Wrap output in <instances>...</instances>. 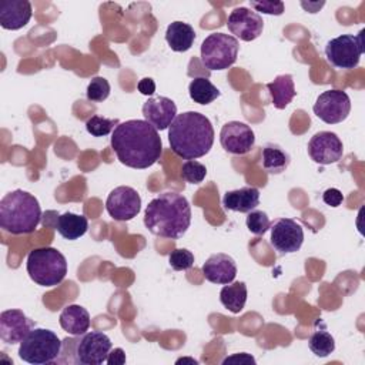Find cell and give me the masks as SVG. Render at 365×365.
<instances>
[{
  "label": "cell",
  "instance_id": "d6a6232c",
  "mask_svg": "<svg viewBox=\"0 0 365 365\" xmlns=\"http://www.w3.org/2000/svg\"><path fill=\"white\" fill-rule=\"evenodd\" d=\"M168 264L175 271H187L194 265V254L187 248H175L168 255Z\"/></svg>",
  "mask_w": 365,
  "mask_h": 365
},
{
  "label": "cell",
  "instance_id": "5bb4252c",
  "mask_svg": "<svg viewBox=\"0 0 365 365\" xmlns=\"http://www.w3.org/2000/svg\"><path fill=\"white\" fill-rule=\"evenodd\" d=\"M227 27L237 38L242 41H252L261 36L264 21L257 11L248 7H237L230 13Z\"/></svg>",
  "mask_w": 365,
  "mask_h": 365
},
{
  "label": "cell",
  "instance_id": "83f0119b",
  "mask_svg": "<svg viewBox=\"0 0 365 365\" xmlns=\"http://www.w3.org/2000/svg\"><path fill=\"white\" fill-rule=\"evenodd\" d=\"M308 346L312 354L319 358H325L335 351V339L328 331L315 329L308 339Z\"/></svg>",
  "mask_w": 365,
  "mask_h": 365
},
{
  "label": "cell",
  "instance_id": "ba28073f",
  "mask_svg": "<svg viewBox=\"0 0 365 365\" xmlns=\"http://www.w3.org/2000/svg\"><path fill=\"white\" fill-rule=\"evenodd\" d=\"M364 51V30H361L356 36H338L325 44V57L328 63L336 68L344 70L355 68L359 64Z\"/></svg>",
  "mask_w": 365,
  "mask_h": 365
},
{
  "label": "cell",
  "instance_id": "ab89813d",
  "mask_svg": "<svg viewBox=\"0 0 365 365\" xmlns=\"http://www.w3.org/2000/svg\"><path fill=\"white\" fill-rule=\"evenodd\" d=\"M184 362H190V364H192V365H197V364H198V361L194 359V358H180V359L175 361V364H184Z\"/></svg>",
  "mask_w": 365,
  "mask_h": 365
},
{
  "label": "cell",
  "instance_id": "8d00e7d4",
  "mask_svg": "<svg viewBox=\"0 0 365 365\" xmlns=\"http://www.w3.org/2000/svg\"><path fill=\"white\" fill-rule=\"evenodd\" d=\"M137 88H138V91H140L141 94H144V96H153L154 91H155V83H154L153 78L144 77V78H141V80L138 81Z\"/></svg>",
  "mask_w": 365,
  "mask_h": 365
},
{
  "label": "cell",
  "instance_id": "836d02e7",
  "mask_svg": "<svg viewBox=\"0 0 365 365\" xmlns=\"http://www.w3.org/2000/svg\"><path fill=\"white\" fill-rule=\"evenodd\" d=\"M251 7L255 11H261L264 14H271V16H281L284 13L285 4L282 1H250Z\"/></svg>",
  "mask_w": 365,
  "mask_h": 365
},
{
  "label": "cell",
  "instance_id": "f35d334b",
  "mask_svg": "<svg viewBox=\"0 0 365 365\" xmlns=\"http://www.w3.org/2000/svg\"><path fill=\"white\" fill-rule=\"evenodd\" d=\"M325 3L324 1H317V3H305V1H301V6L307 10V11H309V13H317V11H319V9L324 6Z\"/></svg>",
  "mask_w": 365,
  "mask_h": 365
},
{
  "label": "cell",
  "instance_id": "2e32d148",
  "mask_svg": "<svg viewBox=\"0 0 365 365\" xmlns=\"http://www.w3.org/2000/svg\"><path fill=\"white\" fill-rule=\"evenodd\" d=\"M34 328V322L21 309H6L0 314V338L7 345L20 344Z\"/></svg>",
  "mask_w": 365,
  "mask_h": 365
},
{
  "label": "cell",
  "instance_id": "603a6c76",
  "mask_svg": "<svg viewBox=\"0 0 365 365\" xmlns=\"http://www.w3.org/2000/svg\"><path fill=\"white\" fill-rule=\"evenodd\" d=\"M195 40L194 29L184 21H173L165 30V41L173 51L184 53L191 48Z\"/></svg>",
  "mask_w": 365,
  "mask_h": 365
},
{
  "label": "cell",
  "instance_id": "5b68a950",
  "mask_svg": "<svg viewBox=\"0 0 365 365\" xmlns=\"http://www.w3.org/2000/svg\"><path fill=\"white\" fill-rule=\"evenodd\" d=\"M27 274L37 285L56 287L66 278V257L53 247L36 248L27 255Z\"/></svg>",
  "mask_w": 365,
  "mask_h": 365
},
{
  "label": "cell",
  "instance_id": "4316f807",
  "mask_svg": "<svg viewBox=\"0 0 365 365\" xmlns=\"http://www.w3.org/2000/svg\"><path fill=\"white\" fill-rule=\"evenodd\" d=\"M289 161V155L275 144H268L262 148V168L268 174H281L288 168Z\"/></svg>",
  "mask_w": 365,
  "mask_h": 365
},
{
  "label": "cell",
  "instance_id": "484cf974",
  "mask_svg": "<svg viewBox=\"0 0 365 365\" xmlns=\"http://www.w3.org/2000/svg\"><path fill=\"white\" fill-rule=\"evenodd\" d=\"M188 94L197 104L207 106L221 96V91L205 77H195L188 84Z\"/></svg>",
  "mask_w": 365,
  "mask_h": 365
},
{
  "label": "cell",
  "instance_id": "d4e9b609",
  "mask_svg": "<svg viewBox=\"0 0 365 365\" xmlns=\"http://www.w3.org/2000/svg\"><path fill=\"white\" fill-rule=\"evenodd\" d=\"M221 304L232 314H240L247 302V285L242 281L227 284L220 291Z\"/></svg>",
  "mask_w": 365,
  "mask_h": 365
},
{
  "label": "cell",
  "instance_id": "8992f818",
  "mask_svg": "<svg viewBox=\"0 0 365 365\" xmlns=\"http://www.w3.org/2000/svg\"><path fill=\"white\" fill-rule=\"evenodd\" d=\"M63 349V342L50 329L33 328L27 336L20 342L19 356L34 365H44L54 362Z\"/></svg>",
  "mask_w": 365,
  "mask_h": 365
},
{
  "label": "cell",
  "instance_id": "f546056e",
  "mask_svg": "<svg viewBox=\"0 0 365 365\" xmlns=\"http://www.w3.org/2000/svg\"><path fill=\"white\" fill-rule=\"evenodd\" d=\"M245 224H247L248 231L254 235H264L271 227V221H269L267 212H264L261 210L250 211L247 215Z\"/></svg>",
  "mask_w": 365,
  "mask_h": 365
},
{
  "label": "cell",
  "instance_id": "d590c367",
  "mask_svg": "<svg viewBox=\"0 0 365 365\" xmlns=\"http://www.w3.org/2000/svg\"><path fill=\"white\" fill-rule=\"evenodd\" d=\"M228 364H255V358L251 354L247 352H240V354H234L231 356H227L222 359V365H228Z\"/></svg>",
  "mask_w": 365,
  "mask_h": 365
},
{
  "label": "cell",
  "instance_id": "7a4b0ae2",
  "mask_svg": "<svg viewBox=\"0 0 365 365\" xmlns=\"http://www.w3.org/2000/svg\"><path fill=\"white\" fill-rule=\"evenodd\" d=\"M191 224L188 200L174 191H165L153 198L144 211V225L157 237L177 240Z\"/></svg>",
  "mask_w": 365,
  "mask_h": 365
},
{
  "label": "cell",
  "instance_id": "7402d4cb",
  "mask_svg": "<svg viewBox=\"0 0 365 365\" xmlns=\"http://www.w3.org/2000/svg\"><path fill=\"white\" fill-rule=\"evenodd\" d=\"M271 103L275 108L284 110L295 97V84L291 74H279L267 84Z\"/></svg>",
  "mask_w": 365,
  "mask_h": 365
},
{
  "label": "cell",
  "instance_id": "277c9868",
  "mask_svg": "<svg viewBox=\"0 0 365 365\" xmlns=\"http://www.w3.org/2000/svg\"><path fill=\"white\" fill-rule=\"evenodd\" d=\"M40 204L27 191L14 190L0 200V228L9 234H31L40 224Z\"/></svg>",
  "mask_w": 365,
  "mask_h": 365
},
{
  "label": "cell",
  "instance_id": "9c48e42d",
  "mask_svg": "<svg viewBox=\"0 0 365 365\" xmlns=\"http://www.w3.org/2000/svg\"><path fill=\"white\" fill-rule=\"evenodd\" d=\"M314 114L327 124L342 123L351 111V98L349 96L336 88L327 90L317 97V101L312 107Z\"/></svg>",
  "mask_w": 365,
  "mask_h": 365
},
{
  "label": "cell",
  "instance_id": "30bf717a",
  "mask_svg": "<svg viewBox=\"0 0 365 365\" xmlns=\"http://www.w3.org/2000/svg\"><path fill=\"white\" fill-rule=\"evenodd\" d=\"M269 231V244L279 255L299 251L304 242V230L292 218H277L271 222Z\"/></svg>",
  "mask_w": 365,
  "mask_h": 365
},
{
  "label": "cell",
  "instance_id": "1f68e13d",
  "mask_svg": "<svg viewBox=\"0 0 365 365\" xmlns=\"http://www.w3.org/2000/svg\"><path fill=\"white\" fill-rule=\"evenodd\" d=\"M207 175V168L204 164L195 160H187L181 167V177L190 184H200Z\"/></svg>",
  "mask_w": 365,
  "mask_h": 365
},
{
  "label": "cell",
  "instance_id": "52a82bcc",
  "mask_svg": "<svg viewBox=\"0 0 365 365\" xmlns=\"http://www.w3.org/2000/svg\"><path fill=\"white\" fill-rule=\"evenodd\" d=\"M238 40L225 33H212L201 43V63L208 70H225L238 56Z\"/></svg>",
  "mask_w": 365,
  "mask_h": 365
},
{
  "label": "cell",
  "instance_id": "3957f363",
  "mask_svg": "<svg viewBox=\"0 0 365 365\" xmlns=\"http://www.w3.org/2000/svg\"><path fill=\"white\" fill-rule=\"evenodd\" d=\"M168 143L175 155L184 160L200 158L208 154L214 144L212 124L198 111L177 114L168 127Z\"/></svg>",
  "mask_w": 365,
  "mask_h": 365
},
{
  "label": "cell",
  "instance_id": "e0dca14e",
  "mask_svg": "<svg viewBox=\"0 0 365 365\" xmlns=\"http://www.w3.org/2000/svg\"><path fill=\"white\" fill-rule=\"evenodd\" d=\"M143 115L155 130H167L177 117L175 103L164 96L150 97L143 104Z\"/></svg>",
  "mask_w": 365,
  "mask_h": 365
},
{
  "label": "cell",
  "instance_id": "8fae6325",
  "mask_svg": "<svg viewBox=\"0 0 365 365\" xmlns=\"http://www.w3.org/2000/svg\"><path fill=\"white\" fill-rule=\"evenodd\" d=\"M106 210L115 221H130L141 210V197L133 187H115L107 197Z\"/></svg>",
  "mask_w": 365,
  "mask_h": 365
},
{
  "label": "cell",
  "instance_id": "ac0fdd59",
  "mask_svg": "<svg viewBox=\"0 0 365 365\" xmlns=\"http://www.w3.org/2000/svg\"><path fill=\"white\" fill-rule=\"evenodd\" d=\"M202 274L207 281L218 285L231 284L237 275V264L232 257L224 252H217L208 257L202 264Z\"/></svg>",
  "mask_w": 365,
  "mask_h": 365
},
{
  "label": "cell",
  "instance_id": "7c38bea8",
  "mask_svg": "<svg viewBox=\"0 0 365 365\" xmlns=\"http://www.w3.org/2000/svg\"><path fill=\"white\" fill-rule=\"evenodd\" d=\"M111 346V341L104 332H86L76 345V364L101 365L107 361Z\"/></svg>",
  "mask_w": 365,
  "mask_h": 365
},
{
  "label": "cell",
  "instance_id": "ffe728a7",
  "mask_svg": "<svg viewBox=\"0 0 365 365\" xmlns=\"http://www.w3.org/2000/svg\"><path fill=\"white\" fill-rule=\"evenodd\" d=\"M259 204V191L255 187H242L238 190L227 191L222 197L225 210L234 212H250Z\"/></svg>",
  "mask_w": 365,
  "mask_h": 365
},
{
  "label": "cell",
  "instance_id": "4dcf8cb0",
  "mask_svg": "<svg viewBox=\"0 0 365 365\" xmlns=\"http://www.w3.org/2000/svg\"><path fill=\"white\" fill-rule=\"evenodd\" d=\"M110 83L107 81V78L104 77H94L91 78V81L87 86V91L86 96L90 101H96V103H101L104 100L108 98L110 96Z\"/></svg>",
  "mask_w": 365,
  "mask_h": 365
},
{
  "label": "cell",
  "instance_id": "74e56055",
  "mask_svg": "<svg viewBox=\"0 0 365 365\" xmlns=\"http://www.w3.org/2000/svg\"><path fill=\"white\" fill-rule=\"evenodd\" d=\"M106 362L108 365H123V364H125V354H124V351L121 348L111 349Z\"/></svg>",
  "mask_w": 365,
  "mask_h": 365
},
{
  "label": "cell",
  "instance_id": "44dd1931",
  "mask_svg": "<svg viewBox=\"0 0 365 365\" xmlns=\"http://www.w3.org/2000/svg\"><path fill=\"white\" fill-rule=\"evenodd\" d=\"M58 322L66 332L74 336L84 335L90 328V314L84 307L71 304L63 308Z\"/></svg>",
  "mask_w": 365,
  "mask_h": 365
},
{
  "label": "cell",
  "instance_id": "d6986e66",
  "mask_svg": "<svg viewBox=\"0 0 365 365\" xmlns=\"http://www.w3.org/2000/svg\"><path fill=\"white\" fill-rule=\"evenodd\" d=\"M33 10L29 0H6L0 4V26L4 30H20L31 19Z\"/></svg>",
  "mask_w": 365,
  "mask_h": 365
},
{
  "label": "cell",
  "instance_id": "9a60e30c",
  "mask_svg": "<svg viewBox=\"0 0 365 365\" xmlns=\"http://www.w3.org/2000/svg\"><path fill=\"white\" fill-rule=\"evenodd\" d=\"M308 154L314 163L328 165L341 160L344 145L335 133L319 131L311 137L308 143Z\"/></svg>",
  "mask_w": 365,
  "mask_h": 365
},
{
  "label": "cell",
  "instance_id": "f1b7e54d",
  "mask_svg": "<svg viewBox=\"0 0 365 365\" xmlns=\"http://www.w3.org/2000/svg\"><path fill=\"white\" fill-rule=\"evenodd\" d=\"M118 124L120 123L117 118H106V117H100V115H91L86 121V130L88 134L94 135V137H103V135L110 134Z\"/></svg>",
  "mask_w": 365,
  "mask_h": 365
},
{
  "label": "cell",
  "instance_id": "cb8c5ba5",
  "mask_svg": "<svg viewBox=\"0 0 365 365\" xmlns=\"http://www.w3.org/2000/svg\"><path fill=\"white\" fill-rule=\"evenodd\" d=\"M54 228L58 231V234L63 238L68 241H74L87 232L88 220L81 214L78 215L74 212H64L57 217Z\"/></svg>",
  "mask_w": 365,
  "mask_h": 365
},
{
  "label": "cell",
  "instance_id": "e575fe53",
  "mask_svg": "<svg viewBox=\"0 0 365 365\" xmlns=\"http://www.w3.org/2000/svg\"><path fill=\"white\" fill-rule=\"evenodd\" d=\"M322 200H324V202L327 205L335 208V207H339L342 204L344 195H342V192L338 188H328V190L324 191Z\"/></svg>",
  "mask_w": 365,
  "mask_h": 365
},
{
  "label": "cell",
  "instance_id": "4fadbf2b",
  "mask_svg": "<svg viewBox=\"0 0 365 365\" xmlns=\"http://www.w3.org/2000/svg\"><path fill=\"white\" fill-rule=\"evenodd\" d=\"M220 143L222 148L234 155H244L251 151L255 144L252 128L241 121H228L220 131Z\"/></svg>",
  "mask_w": 365,
  "mask_h": 365
},
{
  "label": "cell",
  "instance_id": "6da1fadb",
  "mask_svg": "<svg viewBox=\"0 0 365 365\" xmlns=\"http://www.w3.org/2000/svg\"><path fill=\"white\" fill-rule=\"evenodd\" d=\"M111 148L125 167L144 170L154 165L163 154V141L145 120H127L120 123L111 134Z\"/></svg>",
  "mask_w": 365,
  "mask_h": 365
}]
</instances>
